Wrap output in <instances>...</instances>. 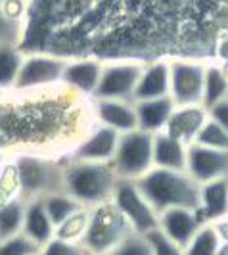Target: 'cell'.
Returning a JSON list of instances; mask_svg holds the SVG:
<instances>
[{
  "mask_svg": "<svg viewBox=\"0 0 228 255\" xmlns=\"http://www.w3.org/2000/svg\"><path fill=\"white\" fill-rule=\"evenodd\" d=\"M17 110H13V117L10 128L12 134L15 136L13 140L21 142V144H35L42 146L48 142L60 140L58 136H64L67 125L69 123V112L67 108H71V104L67 100H54L48 94L38 96L29 102L27 98L21 106H15Z\"/></svg>",
  "mask_w": 228,
  "mask_h": 255,
  "instance_id": "6da1fadb",
  "label": "cell"
},
{
  "mask_svg": "<svg viewBox=\"0 0 228 255\" xmlns=\"http://www.w3.org/2000/svg\"><path fill=\"white\" fill-rule=\"evenodd\" d=\"M134 182L157 213L169 207H200V182L192 179L188 171L152 167Z\"/></svg>",
  "mask_w": 228,
  "mask_h": 255,
  "instance_id": "7a4b0ae2",
  "label": "cell"
},
{
  "mask_svg": "<svg viewBox=\"0 0 228 255\" xmlns=\"http://www.w3.org/2000/svg\"><path fill=\"white\" fill-rule=\"evenodd\" d=\"M117 180L119 177L112 163L73 161L64 171V190L90 209L112 200Z\"/></svg>",
  "mask_w": 228,
  "mask_h": 255,
  "instance_id": "3957f363",
  "label": "cell"
},
{
  "mask_svg": "<svg viewBox=\"0 0 228 255\" xmlns=\"http://www.w3.org/2000/svg\"><path fill=\"white\" fill-rule=\"evenodd\" d=\"M19 198L25 202L44 198L52 192L64 190V171L62 167L54 165L50 159L37 153H21L13 161Z\"/></svg>",
  "mask_w": 228,
  "mask_h": 255,
  "instance_id": "277c9868",
  "label": "cell"
},
{
  "mask_svg": "<svg viewBox=\"0 0 228 255\" xmlns=\"http://www.w3.org/2000/svg\"><path fill=\"white\" fill-rule=\"evenodd\" d=\"M130 232L134 230L110 200L106 204L90 207L89 225L81 244L92 255H108Z\"/></svg>",
  "mask_w": 228,
  "mask_h": 255,
  "instance_id": "5b68a950",
  "label": "cell"
},
{
  "mask_svg": "<svg viewBox=\"0 0 228 255\" xmlns=\"http://www.w3.org/2000/svg\"><path fill=\"white\" fill-rule=\"evenodd\" d=\"M119 179L136 180L153 167V134L142 128L123 132L112 159Z\"/></svg>",
  "mask_w": 228,
  "mask_h": 255,
  "instance_id": "8992f818",
  "label": "cell"
},
{
  "mask_svg": "<svg viewBox=\"0 0 228 255\" xmlns=\"http://www.w3.org/2000/svg\"><path fill=\"white\" fill-rule=\"evenodd\" d=\"M112 204L127 219L130 229L138 234H148L150 230L159 227V213L144 198V194L140 192L134 180H117L114 196H112Z\"/></svg>",
  "mask_w": 228,
  "mask_h": 255,
  "instance_id": "52a82bcc",
  "label": "cell"
},
{
  "mask_svg": "<svg viewBox=\"0 0 228 255\" xmlns=\"http://www.w3.org/2000/svg\"><path fill=\"white\" fill-rule=\"evenodd\" d=\"M144 71L138 62H119L104 65L98 89L94 92L96 100H130Z\"/></svg>",
  "mask_w": 228,
  "mask_h": 255,
  "instance_id": "ba28073f",
  "label": "cell"
},
{
  "mask_svg": "<svg viewBox=\"0 0 228 255\" xmlns=\"http://www.w3.org/2000/svg\"><path fill=\"white\" fill-rule=\"evenodd\" d=\"M171 98L177 108L198 106L203 98L205 65L200 62L177 60L171 62Z\"/></svg>",
  "mask_w": 228,
  "mask_h": 255,
  "instance_id": "9c48e42d",
  "label": "cell"
},
{
  "mask_svg": "<svg viewBox=\"0 0 228 255\" xmlns=\"http://www.w3.org/2000/svg\"><path fill=\"white\" fill-rule=\"evenodd\" d=\"M67 62L52 56H29L23 60L13 90H37L62 85V77Z\"/></svg>",
  "mask_w": 228,
  "mask_h": 255,
  "instance_id": "30bf717a",
  "label": "cell"
},
{
  "mask_svg": "<svg viewBox=\"0 0 228 255\" xmlns=\"http://www.w3.org/2000/svg\"><path fill=\"white\" fill-rule=\"evenodd\" d=\"M121 132L115 128L98 123L96 127L85 134L75 144L73 161H96V163H112L117 150Z\"/></svg>",
  "mask_w": 228,
  "mask_h": 255,
  "instance_id": "8fae6325",
  "label": "cell"
},
{
  "mask_svg": "<svg viewBox=\"0 0 228 255\" xmlns=\"http://www.w3.org/2000/svg\"><path fill=\"white\" fill-rule=\"evenodd\" d=\"M188 175L196 182H209V180L228 177V152L213 150L202 144L192 142L188 146Z\"/></svg>",
  "mask_w": 228,
  "mask_h": 255,
  "instance_id": "7c38bea8",
  "label": "cell"
},
{
  "mask_svg": "<svg viewBox=\"0 0 228 255\" xmlns=\"http://www.w3.org/2000/svg\"><path fill=\"white\" fill-rule=\"evenodd\" d=\"M200 227H203V223L198 211L190 207H169L159 213V229L182 250H186Z\"/></svg>",
  "mask_w": 228,
  "mask_h": 255,
  "instance_id": "4fadbf2b",
  "label": "cell"
},
{
  "mask_svg": "<svg viewBox=\"0 0 228 255\" xmlns=\"http://www.w3.org/2000/svg\"><path fill=\"white\" fill-rule=\"evenodd\" d=\"M198 217L205 223H221L228 219V177L200 184Z\"/></svg>",
  "mask_w": 228,
  "mask_h": 255,
  "instance_id": "5bb4252c",
  "label": "cell"
},
{
  "mask_svg": "<svg viewBox=\"0 0 228 255\" xmlns=\"http://www.w3.org/2000/svg\"><path fill=\"white\" fill-rule=\"evenodd\" d=\"M94 117L106 127L115 128L117 132H130L138 128V115L134 102L130 100H96Z\"/></svg>",
  "mask_w": 228,
  "mask_h": 255,
  "instance_id": "9a60e30c",
  "label": "cell"
},
{
  "mask_svg": "<svg viewBox=\"0 0 228 255\" xmlns=\"http://www.w3.org/2000/svg\"><path fill=\"white\" fill-rule=\"evenodd\" d=\"M153 167L186 171L188 167V144L169 134L167 130L153 134Z\"/></svg>",
  "mask_w": 228,
  "mask_h": 255,
  "instance_id": "2e32d148",
  "label": "cell"
},
{
  "mask_svg": "<svg viewBox=\"0 0 228 255\" xmlns=\"http://www.w3.org/2000/svg\"><path fill=\"white\" fill-rule=\"evenodd\" d=\"M104 65L94 60H83V62H67L62 77V85L67 89L75 90L83 96H94L98 89L100 75Z\"/></svg>",
  "mask_w": 228,
  "mask_h": 255,
  "instance_id": "e0dca14e",
  "label": "cell"
},
{
  "mask_svg": "<svg viewBox=\"0 0 228 255\" xmlns=\"http://www.w3.org/2000/svg\"><path fill=\"white\" fill-rule=\"evenodd\" d=\"M169 94H171V65L167 62H155L144 67L142 77L132 94V102L161 98Z\"/></svg>",
  "mask_w": 228,
  "mask_h": 255,
  "instance_id": "ac0fdd59",
  "label": "cell"
},
{
  "mask_svg": "<svg viewBox=\"0 0 228 255\" xmlns=\"http://www.w3.org/2000/svg\"><path fill=\"white\" fill-rule=\"evenodd\" d=\"M207 117H209V112L203 108L202 104H198V106L175 108V112L171 115V119H169L165 130L190 146L192 142L196 140L198 130H200L203 123L207 121Z\"/></svg>",
  "mask_w": 228,
  "mask_h": 255,
  "instance_id": "d6986e66",
  "label": "cell"
},
{
  "mask_svg": "<svg viewBox=\"0 0 228 255\" xmlns=\"http://www.w3.org/2000/svg\"><path fill=\"white\" fill-rule=\"evenodd\" d=\"M134 108H136V115H138V128L155 134V132L165 130L177 106L171 96H161V98L134 102Z\"/></svg>",
  "mask_w": 228,
  "mask_h": 255,
  "instance_id": "ffe728a7",
  "label": "cell"
},
{
  "mask_svg": "<svg viewBox=\"0 0 228 255\" xmlns=\"http://www.w3.org/2000/svg\"><path fill=\"white\" fill-rule=\"evenodd\" d=\"M23 234L29 236L38 248L48 244L56 236V227L50 221L42 198L29 200L25 207V219H23Z\"/></svg>",
  "mask_w": 228,
  "mask_h": 255,
  "instance_id": "44dd1931",
  "label": "cell"
},
{
  "mask_svg": "<svg viewBox=\"0 0 228 255\" xmlns=\"http://www.w3.org/2000/svg\"><path fill=\"white\" fill-rule=\"evenodd\" d=\"M27 202L23 198L15 196L8 198L0 204V240H6L23 232V219H25Z\"/></svg>",
  "mask_w": 228,
  "mask_h": 255,
  "instance_id": "7402d4cb",
  "label": "cell"
},
{
  "mask_svg": "<svg viewBox=\"0 0 228 255\" xmlns=\"http://www.w3.org/2000/svg\"><path fill=\"white\" fill-rule=\"evenodd\" d=\"M228 98V75L221 65H205L202 106L211 110L215 104Z\"/></svg>",
  "mask_w": 228,
  "mask_h": 255,
  "instance_id": "603a6c76",
  "label": "cell"
},
{
  "mask_svg": "<svg viewBox=\"0 0 228 255\" xmlns=\"http://www.w3.org/2000/svg\"><path fill=\"white\" fill-rule=\"evenodd\" d=\"M42 202H44V209H46L50 221L54 223V227H60L73 213H77L79 209H83V205L79 204L73 196H69L65 190L52 192V194L42 198Z\"/></svg>",
  "mask_w": 228,
  "mask_h": 255,
  "instance_id": "cb8c5ba5",
  "label": "cell"
},
{
  "mask_svg": "<svg viewBox=\"0 0 228 255\" xmlns=\"http://www.w3.org/2000/svg\"><path fill=\"white\" fill-rule=\"evenodd\" d=\"M221 242L223 240H221V232H219L217 223H205L196 232L192 242L186 246L184 255H219Z\"/></svg>",
  "mask_w": 228,
  "mask_h": 255,
  "instance_id": "d4e9b609",
  "label": "cell"
},
{
  "mask_svg": "<svg viewBox=\"0 0 228 255\" xmlns=\"http://www.w3.org/2000/svg\"><path fill=\"white\" fill-rule=\"evenodd\" d=\"M23 60L25 58L13 44H0V89L8 90L15 87Z\"/></svg>",
  "mask_w": 228,
  "mask_h": 255,
  "instance_id": "484cf974",
  "label": "cell"
},
{
  "mask_svg": "<svg viewBox=\"0 0 228 255\" xmlns=\"http://www.w3.org/2000/svg\"><path fill=\"white\" fill-rule=\"evenodd\" d=\"M196 144H202L213 150H225L228 152V130L223 125H219L215 119L207 117V121L196 134Z\"/></svg>",
  "mask_w": 228,
  "mask_h": 255,
  "instance_id": "4316f807",
  "label": "cell"
},
{
  "mask_svg": "<svg viewBox=\"0 0 228 255\" xmlns=\"http://www.w3.org/2000/svg\"><path fill=\"white\" fill-rule=\"evenodd\" d=\"M90 209L83 207L71 217L64 221L60 227H56V236L62 240H69V242H81L85 232H87V225H89Z\"/></svg>",
  "mask_w": 228,
  "mask_h": 255,
  "instance_id": "83f0119b",
  "label": "cell"
},
{
  "mask_svg": "<svg viewBox=\"0 0 228 255\" xmlns=\"http://www.w3.org/2000/svg\"><path fill=\"white\" fill-rule=\"evenodd\" d=\"M108 255H153L152 244L148 242L146 234L130 232L121 244H117Z\"/></svg>",
  "mask_w": 228,
  "mask_h": 255,
  "instance_id": "f1b7e54d",
  "label": "cell"
},
{
  "mask_svg": "<svg viewBox=\"0 0 228 255\" xmlns=\"http://www.w3.org/2000/svg\"><path fill=\"white\" fill-rule=\"evenodd\" d=\"M38 252L40 248L23 232L0 240V255H37Z\"/></svg>",
  "mask_w": 228,
  "mask_h": 255,
  "instance_id": "f546056e",
  "label": "cell"
},
{
  "mask_svg": "<svg viewBox=\"0 0 228 255\" xmlns=\"http://www.w3.org/2000/svg\"><path fill=\"white\" fill-rule=\"evenodd\" d=\"M146 238H148V242L152 244L153 255H184V250L173 242L159 227L150 230L146 234Z\"/></svg>",
  "mask_w": 228,
  "mask_h": 255,
  "instance_id": "4dcf8cb0",
  "label": "cell"
},
{
  "mask_svg": "<svg viewBox=\"0 0 228 255\" xmlns=\"http://www.w3.org/2000/svg\"><path fill=\"white\" fill-rule=\"evenodd\" d=\"M38 255H89V252L83 248L81 242H69L54 236L50 242L40 248Z\"/></svg>",
  "mask_w": 228,
  "mask_h": 255,
  "instance_id": "1f68e13d",
  "label": "cell"
},
{
  "mask_svg": "<svg viewBox=\"0 0 228 255\" xmlns=\"http://www.w3.org/2000/svg\"><path fill=\"white\" fill-rule=\"evenodd\" d=\"M17 23L4 10H0V44H13L17 38Z\"/></svg>",
  "mask_w": 228,
  "mask_h": 255,
  "instance_id": "d6a6232c",
  "label": "cell"
},
{
  "mask_svg": "<svg viewBox=\"0 0 228 255\" xmlns=\"http://www.w3.org/2000/svg\"><path fill=\"white\" fill-rule=\"evenodd\" d=\"M207 112H209V117H211V119H215L219 125H223V127L228 130V98L215 104V106H213L211 110H207Z\"/></svg>",
  "mask_w": 228,
  "mask_h": 255,
  "instance_id": "836d02e7",
  "label": "cell"
},
{
  "mask_svg": "<svg viewBox=\"0 0 228 255\" xmlns=\"http://www.w3.org/2000/svg\"><path fill=\"white\" fill-rule=\"evenodd\" d=\"M221 54H223V58L228 62V40L223 42V46H221Z\"/></svg>",
  "mask_w": 228,
  "mask_h": 255,
  "instance_id": "e575fe53",
  "label": "cell"
},
{
  "mask_svg": "<svg viewBox=\"0 0 228 255\" xmlns=\"http://www.w3.org/2000/svg\"><path fill=\"white\" fill-rule=\"evenodd\" d=\"M2 2H25V0H2Z\"/></svg>",
  "mask_w": 228,
  "mask_h": 255,
  "instance_id": "d590c367",
  "label": "cell"
},
{
  "mask_svg": "<svg viewBox=\"0 0 228 255\" xmlns=\"http://www.w3.org/2000/svg\"><path fill=\"white\" fill-rule=\"evenodd\" d=\"M89 255H92V254H89Z\"/></svg>",
  "mask_w": 228,
  "mask_h": 255,
  "instance_id": "8d00e7d4",
  "label": "cell"
},
{
  "mask_svg": "<svg viewBox=\"0 0 228 255\" xmlns=\"http://www.w3.org/2000/svg\"><path fill=\"white\" fill-rule=\"evenodd\" d=\"M37 255H38V254H37Z\"/></svg>",
  "mask_w": 228,
  "mask_h": 255,
  "instance_id": "74e56055",
  "label": "cell"
}]
</instances>
